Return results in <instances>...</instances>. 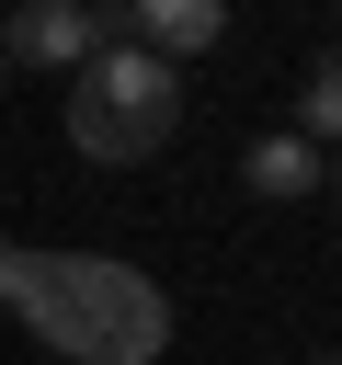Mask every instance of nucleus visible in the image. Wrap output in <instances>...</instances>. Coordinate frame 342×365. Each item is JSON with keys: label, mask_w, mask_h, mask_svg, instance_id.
Segmentation results:
<instances>
[{"label": "nucleus", "mask_w": 342, "mask_h": 365, "mask_svg": "<svg viewBox=\"0 0 342 365\" xmlns=\"http://www.w3.org/2000/svg\"><path fill=\"white\" fill-rule=\"evenodd\" d=\"M0 308H23L68 365H160V342H171V297L103 251H23Z\"/></svg>", "instance_id": "nucleus-1"}, {"label": "nucleus", "mask_w": 342, "mask_h": 365, "mask_svg": "<svg viewBox=\"0 0 342 365\" xmlns=\"http://www.w3.org/2000/svg\"><path fill=\"white\" fill-rule=\"evenodd\" d=\"M171 125H182V68H160L137 34L80 57V91H68V148L80 160H148Z\"/></svg>", "instance_id": "nucleus-2"}, {"label": "nucleus", "mask_w": 342, "mask_h": 365, "mask_svg": "<svg viewBox=\"0 0 342 365\" xmlns=\"http://www.w3.org/2000/svg\"><path fill=\"white\" fill-rule=\"evenodd\" d=\"M103 46H125V0H103V11H80V0H23V11L0 23V57H23V68H80V57H103Z\"/></svg>", "instance_id": "nucleus-3"}, {"label": "nucleus", "mask_w": 342, "mask_h": 365, "mask_svg": "<svg viewBox=\"0 0 342 365\" xmlns=\"http://www.w3.org/2000/svg\"><path fill=\"white\" fill-rule=\"evenodd\" d=\"M125 34H137L160 68H182V57H205V46L228 34V11H217V0H125Z\"/></svg>", "instance_id": "nucleus-4"}, {"label": "nucleus", "mask_w": 342, "mask_h": 365, "mask_svg": "<svg viewBox=\"0 0 342 365\" xmlns=\"http://www.w3.org/2000/svg\"><path fill=\"white\" fill-rule=\"evenodd\" d=\"M239 182H251V194H274V205H296V194H319V148L285 125V137H262V148L239 160Z\"/></svg>", "instance_id": "nucleus-5"}, {"label": "nucleus", "mask_w": 342, "mask_h": 365, "mask_svg": "<svg viewBox=\"0 0 342 365\" xmlns=\"http://www.w3.org/2000/svg\"><path fill=\"white\" fill-rule=\"evenodd\" d=\"M296 137L319 148V137H342V46L331 57H308V91H296Z\"/></svg>", "instance_id": "nucleus-6"}, {"label": "nucleus", "mask_w": 342, "mask_h": 365, "mask_svg": "<svg viewBox=\"0 0 342 365\" xmlns=\"http://www.w3.org/2000/svg\"><path fill=\"white\" fill-rule=\"evenodd\" d=\"M319 365H342V354H319Z\"/></svg>", "instance_id": "nucleus-7"}, {"label": "nucleus", "mask_w": 342, "mask_h": 365, "mask_svg": "<svg viewBox=\"0 0 342 365\" xmlns=\"http://www.w3.org/2000/svg\"><path fill=\"white\" fill-rule=\"evenodd\" d=\"M0 68H11V57H0Z\"/></svg>", "instance_id": "nucleus-8"}]
</instances>
